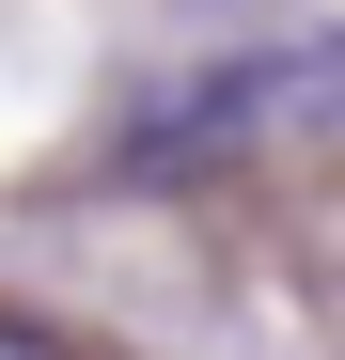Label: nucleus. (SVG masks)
Here are the masks:
<instances>
[{
    "label": "nucleus",
    "mask_w": 345,
    "mask_h": 360,
    "mask_svg": "<svg viewBox=\"0 0 345 360\" xmlns=\"http://www.w3.org/2000/svg\"><path fill=\"white\" fill-rule=\"evenodd\" d=\"M251 126H345V32L314 47H267V63H220L204 94H172V126H142L126 157H220V141H251Z\"/></svg>",
    "instance_id": "f257e3e1"
},
{
    "label": "nucleus",
    "mask_w": 345,
    "mask_h": 360,
    "mask_svg": "<svg viewBox=\"0 0 345 360\" xmlns=\"http://www.w3.org/2000/svg\"><path fill=\"white\" fill-rule=\"evenodd\" d=\"M0 360H63V345H47V329H32V314H0Z\"/></svg>",
    "instance_id": "f03ea898"
}]
</instances>
